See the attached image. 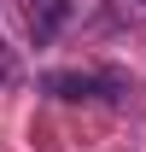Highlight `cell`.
Returning <instances> with one entry per match:
<instances>
[{
	"label": "cell",
	"mask_w": 146,
	"mask_h": 152,
	"mask_svg": "<svg viewBox=\"0 0 146 152\" xmlns=\"http://www.w3.org/2000/svg\"><path fill=\"white\" fill-rule=\"evenodd\" d=\"M47 94L70 99V105H128L134 82L123 70H53L47 76Z\"/></svg>",
	"instance_id": "obj_1"
},
{
	"label": "cell",
	"mask_w": 146,
	"mask_h": 152,
	"mask_svg": "<svg viewBox=\"0 0 146 152\" xmlns=\"http://www.w3.org/2000/svg\"><path fill=\"white\" fill-rule=\"evenodd\" d=\"M105 6H111L117 23H140V18H146V0H105Z\"/></svg>",
	"instance_id": "obj_3"
},
{
	"label": "cell",
	"mask_w": 146,
	"mask_h": 152,
	"mask_svg": "<svg viewBox=\"0 0 146 152\" xmlns=\"http://www.w3.org/2000/svg\"><path fill=\"white\" fill-rule=\"evenodd\" d=\"M18 12H23L29 41H35V47H47V41H58V29L70 23L76 0H18Z\"/></svg>",
	"instance_id": "obj_2"
}]
</instances>
